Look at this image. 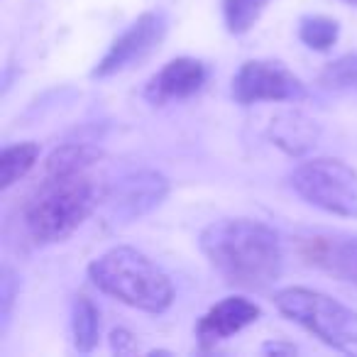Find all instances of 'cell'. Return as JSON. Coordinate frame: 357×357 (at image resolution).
<instances>
[{"mask_svg":"<svg viewBox=\"0 0 357 357\" xmlns=\"http://www.w3.org/2000/svg\"><path fill=\"white\" fill-rule=\"evenodd\" d=\"M169 196V178L152 169H142V172L128 174L105 189V213L108 220L115 225L132 223V220L147 215L154 211L164 199Z\"/></svg>","mask_w":357,"mask_h":357,"instance_id":"cell-8","label":"cell"},{"mask_svg":"<svg viewBox=\"0 0 357 357\" xmlns=\"http://www.w3.org/2000/svg\"><path fill=\"white\" fill-rule=\"evenodd\" d=\"M267 135L282 152L291 154V157H303L316 147L318 137H321V128L316 120L298 113V110H284L272 118Z\"/></svg>","mask_w":357,"mask_h":357,"instance_id":"cell-12","label":"cell"},{"mask_svg":"<svg viewBox=\"0 0 357 357\" xmlns=\"http://www.w3.org/2000/svg\"><path fill=\"white\" fill-rule=\"evenodd\" d=\"M40 144L37 142H17L8 144L0 154V189L8 191L15 186L20 178L32 172V167L40 159Z\"/></svg>","mask_w":357,"mask_h":357,"instance_id":"cell-14","label":"cell"},{"mask_svg":"<svg viewBox=\"0 0 357 357\" xmlns=\"http://www.w3.org/2000/svg\"><path fill=\"white\" fill-rule=\"evenodd\" d=\"M272 301L284 318L301 326L328 347L357 357V311L350 306L308 287L279 289Z\"/></svg>","mask_w":357,"mask_h":357,"instance_id":"cell-4","label":"cell"},{"mask_svg":"<svg viewBox=\"0 0 357 357\" xmlns=\"http://www.w3.org/2000/svg\"><path fill=\"white\" fill-rule=\"evenodd\" d=\"M98 291L144 313H164L174 303V284L157 262L130 245H118L89 264Z\"/></svg>","mask_w":357,"mask_h":357,"instance_id":"cell-3","label":"cell"},{"mask_svg":"<svg viewBox=\"0 0 357 357\" xmlns=\"http://www.w3.org/2000/svg\"><path fill=\"white\" fill-rule=\"evenodd\" d=\"M20 296V279L13 272L10 267L0 269V323H3V331L8 328L13 316V306H15V298Z\"/></svg>","mask_w":357,"mask_h":357,"instance_id":"cell-18","label":"cell"},{"mask_svg":"<svg viewBox=\"0 0 357 357\" xmlns=\"http://www.w3.org/2000/svg\"><path fill=\"white\" fill-rule=\"evenodd\" d=\"M103 149L66 142L47 157L40 184L20 208V238L30 248L64 243L103 204L105 189L93 176Z\"/></svg>","mask_w":357,"mask_h":357,"instance_id":"cell-1","label":"cell"},{"mask_svg":"<svg viewBox=\"0 0 357 357\" xmlns=\"http://www.w3.org/2000/svg\"><path fill=\"white\" fill-rule=\"evenodd\" d=\"M167 35V20L162 13H142L125 32H120L108 47L100 61L93 66V79H108L120 71H128L132 66L142 64L144 59L159 50Z\"/></svg>","mask_w":357,"mask_h":357,"instance_id":"cell-6","label":"cell"},{"mask_svg":"<svg viewBox=\"0 0 357 357\" xmlns=\"http://www.w3.org/2000/svg\"><path fill=\"white\" fill-rule=\"evenodd\" d=\"M340 37V25L337 20L326 15H306L298 22V40L313 52H328L335 47Z\"/></svg>","mask_w":357,"mask_h":357,"instance_id":"cell-15","label":"cell"},{"mask_svg":"<svg viewBox=\"0 0 357 357\" xmlns=\"http://www.w3.org/2000/svg\"><path fill=\"white\" fill-rule=\"evenodd\" d=\"M264 352H274V355H294L296 347L287 345V342H267V345H264Z\"/></svg>","mask_w":357,"mask_h":357,"instance_id":"cell-20","label":"cell"},{"mask_svg":"<svg viewBox=\"0 0 357 357\" xmlns=\"http://www.w3.org/2000/svg\"><path fill=\"white\" fill-rule=\"evenodd\" d=\"M318 84L335 93H357V54H345L326 64Z\"/></svg>","mask_w":357,"mask_h":357,"instance_id":"cell-17","label":"cell"},{"mask_svg":"<svg viewBox=\"0 0 357 357\" xmlns=\"http://www.w3.org/2000/svg\"><path fill=\"white\" fill-rule=\"evenodd\" d=\"M199 250L225 284L245 291H264L282 277V240L277 230L259 220H213L201 230Z\"/></svg>","mask_w":357,"mask_h":357,"instance_id":"cell-2","label":"cell"},{"mask_svg":"<svg viewBox=\"0 0 357 357\" xmlns=\"http://www.w3.org/2000/svg\"><path fill=\"white\" fill-rule=\"evenodd\" d=\"M71 337L79 352H91L100 337V311L89 296L79 294L71 301Z\"/></svg>","mask_w":357,"mask_h":357,"instance_id":"cell-13","label":"cell"},{"mask_svg":"<svg viewBox=\"0 0 357 357\" xmlns=\"http://www.w3.org/2000/svg\"><path fill=\"white\" fill-rule=\"evenodd\" d=\"M269 0H223V20L230 35L250 32L262 13L267 10Z\"/></svg>","mask_w":357,"mask_h":357,"instance_id":"cell-16","label":"cell"},{"mask_svg":"<svg viewBox=\"0 0 357 357\" xmlns=\"http://www.w3.org/2000/svg\"><path fill=\"white\" fill-rule=\"evenodd\" d=\"M301 257L340 282L357 287V233H318L303 238Z\"/></svg>","mask_w":357,"mask_h":357,"instance_id":"cell-10","label":"cell"},{"mask_svg":"<svg viewBox=\"0 0 357 357\" xmlns=\"http://www.w3.org/2000/svg\"><path fill=\"white\" fill-rule=\"evenodd\" d=\"M306 96V86L294 71H289L279 61H245L233 76V98L240 105L255 103H282V100H298Z\"/></svg>","mask_w":357,"mask_h":357,"instance_id":"cell-7","label":"cell"},{"mask_svg":"<svg viewBox=\"0 0 357 357\" xmlns=\"http://www.w3.org/2000/svg\"><path fill=\"white\" fill-rule=\"evenodd\" d=\"M289 181L306 204L357 220V169L347 162L335 157L306 159L294 169Z\"/></svg>","mask_w":357,"mask_h":357,"instance_id":"cell-5","label":"cell"},{"mask_svg":"<svg viewBox=\"0 0 357 357\" xmlns=\"http://www.w3.org/2000/svg\"><path fill=\"white\" fill-rule=\"evenodd\" d=\"M262 318V308L245 296H228L211 306L196 323V340L201 350H211L218 342L238 335Z\"/></svg>","mask_w":357,"mask_h":357,"instance_id":"cell-9","label":"cell"},{"mask_svg":"<svg viewBox=\"0 0 357 357\" xmlns=\"http://www.w3.org/2000/svg\"><path fill=\"white\" fill-rule=\"evenodd\" d=\"M110 347H113L118 355H132V352H137V342H135L132 333L125 331V328H115V331L110 333Z\"/></svg>","mask_w":357,"mask_h":357,"instance_id":"cell-19","label":"cell"},{"mask_svg":"<svg viewBox=\"0 0 357 357\" xmlns=\"http://www.w3.org/2000/svg\"><path fill=\"white\" fill-rule=\"evenodd\" d=\"M206 79H208V69L204 61L194 59V56H178V59L164 64L149 79L147 89H144V98L154 105L191 98L204 89Z\"/></svg>","mask_w":357,"mask_h":357,"instance_id":"cell-11","label":"cell"},{"mask_svg":"<svg viewBox=\"0 0 357 357\" xmlns=\"http://www.w3.org/2000/svg\"><path fill=\"white\" fill-rule=\"evenodd\" d=\"M345 3H350V6H357V0H345Z\"/></svg>","mask_w":357,"mask_h":357,"instance_id":"cell-21","label":"cell"}]
</instances>
